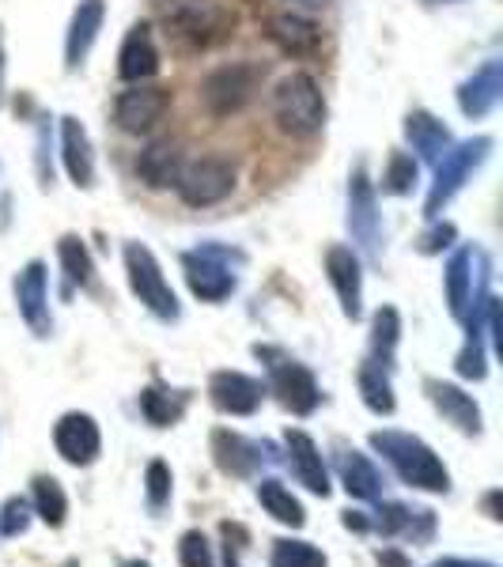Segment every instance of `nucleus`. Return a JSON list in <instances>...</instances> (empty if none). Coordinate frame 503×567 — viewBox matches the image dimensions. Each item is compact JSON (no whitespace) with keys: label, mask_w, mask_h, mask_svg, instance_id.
<instances>
[{"label":"nucleus","mask_w":503,"mask_h":567,"mask_svg":"<svg viewBox=\"0 0 503 567\" xmlns=\"http://www.w3.org/2000/svg\"><path fill=\"white\" fill-rule=\"evenodd\" d=\"M273 122L280 133L307 141L326 125V95L310 72H288L273 87Z\"/></svg>","instance_id":"3"},{"label":"nucleus","mask_w":503,"mask_h":567,"mask_svg":"<svg viewBox=\"0 0 503 567\" xmlns=\"http://www.w3.org/2000/svg\"><path fill=\"white\" fill-rule=\"evenodd\" d=\"M500 499H503V492H500V488H492V492H489V496H484V499H481L484 515H489V518H492V523H500V518H503V511H500Z\"/></svg>","instance_id":"47"},{"label":"nucleus","mask_w":503,"mask_h":567,"mask_svg":"<svg viewBox=\"0 0 503 567\" xmlns=\"http://www.w3.org/2000/svg\"><path fill=\"white\" fill-rule=\"evenodd\" d=\"M326 277L337 291L341 315L356 322L363 315V265L352 246H329L326 250Z\"/></svg>","instance_id":"17"},{"label":"nucleus","mask_w":503,"mask_h":567,"mask_svg":"<svg viewBox=\"0 0 503 567\" xmlns=\"http://www.w3.org/2000/svg\"><path fill=\"white\" fill-rule=\"evenodd\" d=\"M454 371H459L465 382H484V379H489V349H484L481 337H465L459 360H454Z\"/></svg>","instance_id":"38"},{"label":"nucleus","mask_w":503,"mask_h":567,"mask_svg":"<svg viewBox=\"0 0 503 567\" xmlns=\"http://www.w3.org/2000/svg\"><path fill=\"white\" fill-rule=\"evenodd\" d=\"M61 567H80V560H76V556H69V560L61 564Z\"/></svg>","instance_id":"51"},{"label":"nucleus","mask_w":503,"mask_h":567,"mask_svg":"<svg viewBox=\"0 0 503 567\" xmlns=\"http://www.w3.org/2000/svg\"><path fill=\"white\" fill-rule=\"evenodd\" d=\"M291 4H304V8H326L329 0H291Z\"/></svg>","instance_id":"48"},{"label":"nucleus","mask_w":503,"mask_h":567,"mask_svg":"<svg viewBox=\"0 0 503 567\" xmlns=\"http://www.w3.org/2000/svg\"><path fill=\"white\" fill-rule=\"evenodd\" d=\"M219 542H224V567H243V553L250 545V529L243 523H219Z\"/></svg>","instance_id":"42"},{"label":"nucleus","mask_w":503,"mask_h":567,"mask_svg":"<svg viewBox=\"0 0 503 567\" xmlns=\"http://www.w3.org/2000/svg\"><path fill=\"white\" fill-rule=\"evenodd\" d=\"M189 405V393H171L163 386H144L141 390V413L152 427H175L182 413Z\"/></svg>","instance_id":"34"},{"label":"nucleus","mask_w":503,"mask_h":567,"mask_svg":"<svg viewBox=\"0 0 503 567\" xmlns=\"http://www.w3.org/2000/svg\"><path fill=\"white\" fill-rule=\"evenodd\" d=\"M208 401L227 416H254L265 401V382L243 371H216L208 379Z\"/></svg>","instance_id":"15"},{"label":"nucleus","mask_w":503,"mask_h":567,"mask_svg":"<svg viewBox=\"0 0 503 567\" xmlns=\"http://www.w3.org/2000/svg\"><path fill=\"white\" fill-rule=\"evenodd\" d=\"M503 99V61H489L459 87V110L465 117H489Z\"/></svg>","instance_id":"25"},{"label":"nucleus","mask_w":503,"mask_h":567,"mask_svg":"<svg viewBox=\"0 0 503 567\" xmlns=\"http://www.w3.org/2000/svg\"><path fill=\"white\" fill-rule=\"evenodd\" d=\"M122 258H125V277H130V288H133V296L141 299V307L160 318V322H178L182 318L178 296L167 284V277H163L160 261H155V254L148 246L125 243Z\"/></svg>","instance_id":"6"},{"label":"nucleus","mask_w":503,"mask_h":567,"mask_svg":"<svg viewBox=\"0 0 503 567\" xmlns=\"http://www.w3.org/2000/svg\"><path fill=\"white\" fill-rule=\"evenodd\" d=\"M417 178H420V163L413 159V152H390L387 171H382V194L390 197L413 194Z\"/></svg>","instance_id":"36"},{"label":"nucleus","mask_w":503,"mask_h":567,"mask_svg":"<svg viewBox=\"0 0 503 567\" xmlns=\"http://www.w3.org/2000/svg\"><path fill=\"white\" fill-rule=\"evenodd\" d=\"M269 567H329V560L318 545L299 542V537H280V542H273Z\"/></svg>","instance_id":"35"},{"label":"nucleus","mask_w":503,"mask_h":567,"mask_svg":"<svg viewBox=\"0 0 503 567\" xmlns=\"http://www.w3.org/2000/svg\"><path fill=\"white\" fill-rule=\"evenodd\" d=\"M285 446H288V465H291V473H296V481L304 484L310 496L326 499L329 492H333V484H329V470L315 439H310L304 427H288Z\"/></svg>","instance_id":"20"},{"label":"nucleus","mask_w":503,"mask_h":567,"mask_svg":"<svg viewBox=\"0 0 503 567\" xmlns=\"http://www.w3.org/2000/svg\"><path fill=\"white\" fill-rule=\"evenodd\" d=\"M31 484H34V488H31V511L50 529H61L69 523V496H65V488H61V481L50 477V473H39Z\"/></svg>","instance_id":"30"},{"label":"nucleus","mask_w":503,"mask_h":567,"mask_svg":"<svg viewBox=\"0 0 503 567\" xmlns=\"http://www.w3.org/2000/svg\"><path fill=\"white\" fill-rule=\"evenodd\" d=\"M349 231L356 246H363L368 254L379 250L382 243V216H379V197H374V182L363 163H356L349 175Z\"/></svg>","instance_id":"11"},{"label":"nucleus","mask_w":503,"mask_h":567,"mask_svg":"<svg viewBox=\"0 0 503 567\" xmlns=\"http://www.w3.org/2000/svg\"><path fill=\"white\" fill-rule=\"evenodd\" d=\"M454 239H459L454 224H439V219H435V224L428 227V231L417 239V250H420V254H443L446 246H454Z\"/></svg>","instance_id":"43"},{"label":"nucleus","mask_w":503,"mask_h":567,"mask_svg":"<svg viewBox=\"0 0 503 567\" xmlns=\"http://www.w3.org/2000/svg\"><path fill=\"white\" fill-rule=\"evenodd\" d=\"M368 443L374 454H382V462H387L409 488L432 492V496H446V492H451V470L439 462V454L420 435L398 432V427H382V432H371Z\"/></svg>","instance_id":"2"},{"label":"nucleus","mask_w":503,"mask_h":567,"mask_svg":"<svg viewBox=\"0 0 503 567\" xmlns=\"http://www.w3.org/2000/svg\"><path fill=\"white\" fill-rule=\"evenodd\" d=\"M371 529H379L382 537H406L413 545H428L435 537V511L382 499L371 518Z\"/></svg>","instance_id":"19"},{"label":"nucleus","mask_w":503,"mask_h":567,"mask_svg":"<svg viewBox=\"0 0 503 567\" xmlns=\"http://www.w3.org/2000/svg\"><path fill=\"white\" fill-rule=\"evenodd\" d=\"M178 564L182 567H216V556H213V545L201 529H186L178 537Z\"/></svg>","instance_id":"39"},{"label":"nucleus","mask_w":503,"mask_h":567,"mask_svg":"<svg viewBox=\"0 0 503 567\" xmlns=\"http://www.w3.org/2000/svg\"><path fill=\"white\" fill-rule=\"evenodd\" d=\"M254 355L258 360H269V386L277 393V401L296 416H310L322 405V390H318V379L304 368L299 360H291L280 349H269V344H254Z\"/></svg>","instance_id":"7"},{"label":"nucleus","mask_w":503,"mask_h":567,"mask_svg":"<svg viewBox=\"0 0 503 567\" xmlns=\"http://www.w3.org/2000/svg\"><path fill=\"white\" fill-rule=\"evenodd\" d=\"M155 20L186 50H216L235 34V12L216 0H155Z\"/></svg>","instance_id":"1"},{"label":"nucleus","mask_w":503,"mask_h":567,"mask_svg":"<svg viewBox=\"0 0 503 567\" xmlns=\"http://www.w3.org/2000/svg\"><path fill=\"white\" fill-rule=\"evenodd\" d=\"M261 84V69L250 61H232V65H219L201 80V103L213 117H235L254 103Z\"/></svg>","instance_id":"8"},{"label":"nucleus","mask_w":503,"mask_h":567,"mask_svg":"<svg viewBox=\"0 0 503 567\" xmlns=\"http://www.w3.org/2000/svg\"><path fill=\"white\" fill-rule=\"evenodd\" d=\"M489 152H492V136H473V141L451 144V152L435 163V178H432V189H428V200H424L428 219L443 216V208L462 194V186L473 178V171L489 159Z\"/></svg>","instance_id":"5"},{"label":"nucleus","mask_w":503,"mask_h":567,"mask_svg":"<svg viewBox=\"0 0 503 567\" xmlns=\"http://www.w3.org/2000/svg\"><path fill=\"white\" fill-rule=\"evenodd\" d=\"M133 167H136V178H141L148 189H171L178 182L182 167H186V152H182L178 141L163 136V141H152L136 152Z\"/></svg>","instance_id":"21"},{"label":"nucleus","mask_w":503,"mask_h":567,"mask_svg":"<svg viewBox=\"0 0 503 567\" xmlns=\"http://www.w3.org/2000/svg\"><path fill=\"white\" fill-rule=\"evenodd\" d=\"M374 564L379 567H413V560H409V553H401V548H379V553H374Z\"/></svg>","instance_id":"44"},{"label":"nucleus","mask_w":503,"mask_h":567,"mask_svg":"<svg viewBox=\"0 0 503 567\" xmlns=\"http://www.w3.org/2000/svg\"><path fill=\"white\" fill-rule=\"evenodd\" d=\"M269 458H273L269 443H254V439L232 432V427H216L213 432V462L224 477L246 481V477H254Z\"/></svg>","instance_id":"13"},{"label":"nucleus","mask_w":503,"mask_h":567,"mask_svg":"<svg viewBox=\"0 0 503 567\" xmlns=\"http://www.w3.org/2000/svg\"><path fill=\"white\" fill-rule=\"evenodd\" d=\"M243 261H246L243 250L205 243V246H197V250L182 254V272H186L189 291H194L201 303H224V299L235 291L232 265H243Z\"/></svg>","instance_id":"4"},{"label":"nucleus","mask_w":503,"mask_h":567,"mask_svg":"<svg viewBox=\"0 0 503 567\" xmlns=\"http://www.w3.org/2000/svg\"><path fill=\"white\" fill-rule=\"evenodd\" d=\"M0 87H4V34H0Z\"/></svg>","instance_id":"49"},{"label":"nucleus","mask_w":503,"mask_h":567,"mask_svg":"<svg viewBox=\"0 0 503 567\" xmlns=\"http://www.w3.org/2000/svg\"><path fill=\"white\" fill-rule=\"evenodd\" d=\"M34 175H39V186L42 189H50L53 186V155H50V148H53V122L50 117H42L39 122V141H34Z\"/></svg>","instance_id":"41"},{"label":"nucleus","mask_w":503,"mask_h":567,"mask_svg":"<svg viewBox=\"0 0 503 567\" xmlns=\"http://www.w3.org/2000/svg\"><path fill=\"white\" fill-rule=\"evenodd\" d=\"M122 567H152L148 560H122Z\"/></svg>","instance_id":"50"},{"label":"nucleus","mask_w":503,"mask_h":567,"mask_svg":"<svg viewBox=\"0 0 503 567\" xmlns=\"http://www.w3.org/2000/svg\"><path fill=\"white\" fill-rule=\"evenodd\" d=\"M16 307H20V318L27 322L34 337H50L53 333V318H50V269L45 261H27L20 272H16Z\"/></svg>","instance_id":"12"},{"label":"nucleus","mask_w":503,"mask_h":567,"mask_svg":"<svg viewBox=\"0 0 503 567\" xmlns=\"http://www.w3.org/2000/svg\"><path fill=\"white\" fill-rule=\"evenodd\" d=\"M265 34H269V42L277 45L280 53H288V58H315L326 45L322 27L315 20H307V16L291 12V8L288 12H273L269 20H265Z\"/></svg>","instance_id":"16"},{"label":"nucleus","mask_w":503,"mask_h":567,"mask_svg":"<svg viewBox=\"0 0 503 567\" xmlns=\"http://www.w3.org/2000/svg\"><path fill=\"white\" fill-rule=\"evenodd\" d=\"M424 393L435 405V413L454 424L462 435H481L484 432V416L481 405L473 401V393H465L459 382H443V379H424Z\"/></svg>","instance_id":"18"},{"label":"nucleus","mask_w":503,"mask_h":567,"mask_svg":"<svg viewBox=\"0 0 503 567\" xmlns=\"http://www.w3.org/2000/svg\"><path fill=\"white\" fill-rule=\"evenodd\" d=\"M53 446H58V454L69 465L88 470V465H95L99 454H103V432H99L91 413H65L53 424Z\"/></svg>","instance_id":"14"},{"label":"nucleus","mask_w":503,"mask_h":567,"mask_svg":"<svg viewBox=\"0 0 503 567\" xmlns=\"http://www.w3.org/2000/svg\"><path fill=\"white\" fill-rule=\"evenodd\" d=\"M171 91L160 84H133L114 99V125L130 136L152 133L167 117Z\"/></svg>","instance_id":"10"},{"label":"nucleus","mask_w":503,"mask_h":567,"mask_svg":"<svg viewBox=\"0 0 503 567\" xmlns=\"http://www.w3.org/2000/svg\"><path fill=\"white\" fill-rule=\"evenodd\" d=\"M443 288H446V307H451V315L465 318V310H470V299H473V250L470 246H462V250L451 254V261H446L443 269Z\"/></svg>","instance_id":"28"},{"label":"nucleus","mask_w":503,"mask_h":567,"mask_svg":"<svg viewBox=\"0 0 503 567\" xmlns=\"http://www.w3.org/2000/svg\"><path fill=\"white\" fill-rule=\"evenodd\" d=\"M258 503H261L265 511H269L273 518H277L280 526H291V529H304V526H307L304 503H299V499L285 488V481L261 477V481H258Z\"/></svg>","instance_id":"31"},{"label":"nucleus","mask_w":503,"mask_h":567,"mask_svg":"<svg viewBox=\"0 0 503 567\" xmlns=\"http://www.w3.org/2000/svg\"><path fill=\"white\" fill-rule=\"evenodd\" d=\"M103 20H106V0H80L76 12L69 20V31H65V69L76 72L84 69V61L91 58L99 42V31H103Z\"/></svg>","instance_id":"22"},{"label":"nucleus","mask_w":503,"mask_h":567,"mask_svg":"<svg viewBox=\"0 0 503 567\" xmlns=\"http://www.w3.org/2000/svg\"><path fill=\"white\" fill-rule=\"evenodd\" d=\"M337 477H341L345 492H349L352 499H363V503H379L382 488H387L379 465H374L363 451H341V454H337Z\"/></svg>","instance_id":"26"},{"label":"nucleus","mask_w":503,"mask_h":567,"mask_svg":"<svg viewBox=\"0 0 503 567\" xmlns=\"http://www.w3.org/2000/svg\"><path fill=\"white\" fill-rule=\"evenodd\" d=\"M171 492H175V477H171V465L163 458H152L148 470H144V499H148L152 515H163L171 503Z\"/></svg>","instance_id":"37"},{"label":"nucleus","mask_w":503,"mask_h":567,"mask_svg":"<svg viewBox=\"0 0 503 567\" xmlns=\"http://www.w3.org/2000/svg\"><path fill=\"white\" fill-rule=\"evenodd\" d=\"M401 130H406L409 148H413L424 163H439L446 152H451V144H454L451 130H446V125L439 122L435 114H428V110H413V114L406 117V125H401Z\"/></svg>","instance_id":"27"},{"label":"nucleus","mask_w":503,"mask_h":567,"mask_svg":"<svg viewBox=\"0 0 503 567\" xmlns=\"http://www.w3.org/2000/svg\"><path fill=\"white\" fill-rule=\"evenodd\" d=\"M356 386H360L363 405L371 409L374 416H390L398 409L394 386H390V374L379 368V363H360V374H356Z\"/></svg>","instance_id":"33"},{"label":"nucleus","mask_w":503,"mask_h":567,"mask_svg":"<svg viewBox=\"0 0 503 567\" xmlns=\"http://www.w3.org/2000/svg\"><path fill=\"white\" fill-rule=\"evenodd\" d=\"M341 523H345V529H356V534H368V529H371V518L360 515V511H345Z\"/></svg>","instance_id":"45"},{"label":"nucleus","mask_w":503,"mask_h":567,"mask_svg":"<svg viewBox=\"0 0 503 567\" xmlns=\"http://www.w3.org/2000/svg\"><path fill=\"white\" fill-rule=\"evenodd\" d=\"M58 258L61 269H65V280L80 291H99V272H95V258H91L88 243L80 235H61L58 243Z\"/></svg>","instance_id":"29"},{"label":"nucleus","mask_w":503,"mask_h":567,"mask_svg":"<svg viewBox=\"0 0 503 567\" xmlns=\"http://www.w3.org/2000/svg\"><path fill=\"white\" fill-rule=\"evenodd\" d=\"M432 567H496L492 560H470V556H443V560H435Z\"/></svg>","instance_id":"46"},{"label":"nucleus","mask_w":503,"mask_h":567,"mask_svg":"<svg viewBox=\"0 0 503 567\" xmlns=\"http://www.w3.org/2000/svg\"><path fill=\"white\" fill-rule=\"evenodd\" d=\"M58 125H61V163H65V175L72 178V186L91 189L95 186V148H91L84 122L65 114Z\"/></svg>","instance_id":"24"},{"label":"nucleus","mask_w":503,"mask_h":567,"mask_svg":"<svg viewBox=\"0 0 503 567\" xmlns=\"http://www.w3.org/2000/svg\"><path fill=\"white\" fill-rule=\"evenodd\" d=\"M31 499L23 496H12L4 499V507H0V537H23L27 526H31Z\"/></svg>","instance_id":"40"},{"label":"nucleus","mask_w":503,"mask_h":567,"mask_svg":"<svg viewBox=\"0 0 503 567\" xmlns=\"http://www.w3.org/2000/svg\"><path fill=\"white\" fill-rule=\"evenodd\" d=\"M398 341H401V315H398V307H379L371 315V363H379L382 371L394 368Z\"/></svg>","instance_id":"32"},{"label":"nucleus","mask_w":503,"mask_h":567,"mask_svg":"<svg viewBox=\"0 0 503 567\" xmlns=\"http://www.w3.org/2000/svg\"><path fill=\"white\" fill-rule=\"evenodd\" d=\"M155 72H160V45H155L152 27L133 23L122 50H117V76H122L125 84H148Z\"/></svg>","instance_id":"23"},{"label":"nucleus","mask_w":503,"mask_h":567,"mask_svg":"<svg viewBox=\"0 0 503 567\" xmlns=\"http://www.w3.org/2000/svg\"><path fill=\"white\" fill-rule=\"evenodd\" d=\"M235 182H239V171H235L232 159H224V155H201V159L182 167L175 189H178L182 205L213 208L235 194Z\"/></svg>","instance_id":"9"}]
</instances>
